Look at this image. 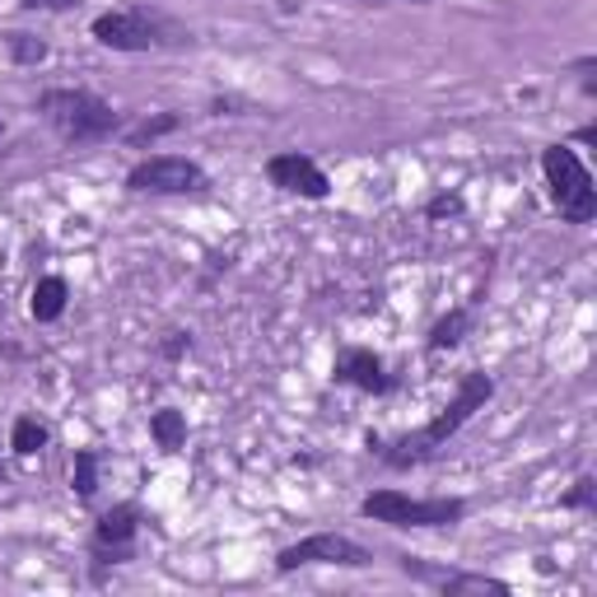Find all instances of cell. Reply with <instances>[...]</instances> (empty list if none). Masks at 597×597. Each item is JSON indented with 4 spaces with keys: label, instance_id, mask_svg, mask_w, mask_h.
Returning <instances> with one entry per match:
<instances>
[{
    "label": "cell",
    "instance_id": "13",
    "mask_svg": "<svg viewBox=\"0 0 597 597\" xmlns=\"http://www.w3.org/2000/svg\"><path fill=\"white\" fill-rule=\"evenodd\" d=\"M467 327H472V313H467V308H453V313L449 318H439L434 327H430V350H434V356H439V350H453L462 337H467Z\"/></svg>",
    "mask_w": 597,
    "mask_h": 597
},
{
    "label": "cell",
    "instance_id": "4",
    "mask_svg": "<svg viewBox=\"0 0 597 597\" xmlns=\"http://www.w3.org/2000/svg\"><path fill=\"white\" fill-rule=\"evenodd\" d=\"M542 173H546L550 196H556L565 225H588V219L597 215V187H593V173L584 168L579 154H574L569 145H546L542 150Z\"/></svg>",
    "mask_w": 597,
    "mask_h": 597
},
{
    "label": "cell",
    "instance_id": "20",
    "mask_svg": "<svg viewBox=\"0 0 597 597\" xmlns=\"http://www.w3.org/2000/svg\"><path fill=\"white\" fill-rule=\"evenodd\" d=\"M159 350H164V360H183L187 350H192V337H187V331H168Z\"/></svg>",
    "mask_w": 597,
    "mask_h": 597
},
{
    "label": "cell",
    "instance_id": "1",
    "mask_svg": "<svg viewBox=\"0 0 597 597\" xmlns=\"http://www.w3.org/2000/svg\"><path fill=\"white\" fill-rule=\"evenodd\" d=\"M491 397H495V379H491V373L467 369V373L457 379V397L430 420L425 430H415V434H406V439H397V444H383V439H373V434H369V449H379L383 462H388V467H397V472L420 467V462H430V457L444 449L462 425H467L476 411H485V402H491Z\"/></svg>",
    "mask_w": 597,
    "mask_h": 597
},
{
    "label": "cell",
    "instance_id": "17",
    "mask_svg": "<svg viewBox=\"0 0 597 597\" xmlns=\"http://www.w3.org/2000/svg\"><path fill=\"white\" fill-rule=\"evenodd\" d=\"M178 126H183L178 113H154L136 131H126V145H150V141H159V136H168V131H178Z\"/></svg>",
    "mask_w": 597,
    "mask_h": 597
},
{
    "label": "cell",
    "instance_id": "11",
    "mask_svg": "<svg viewBox=\"0 0 597 597\" xmlns=\"http://www.w3.org/2000/svg\"><path fill=\"white\" fill-rule=\"evenodd\" d=\"M65 299H71V285H65L61 276H42L38 285H33V318L38 322H56L61 313H65Z\"/></svg>",
    "mask_w": 597,
    "mask_h": 597
},
{
    "label": "cell",
    "instance_id": "16",
    "mask_svg": "<svg viewBox=\"0 0 597 597\" xmlns=\"http://www.w3.org/2000/svg\"><path fill=\"white\" fill-rule=\"evenodd\" d=\"M71 491H75L80 500H94V491H99V453H94V449H80V453H75Z\"/></svg>",
    "mask_w": 597,
    "mask_h": 597
},
{
    "label": "cell",
    "instance_id": "7",
    "mask_svg": "<svg viewBox=\"0 0 597 597\" xmlns=\"http://www.w3.org/2000/svg\"><path fill=\"white\" fill-rule=\"evenodd\" d=\"M303 565L364 569V565H373V556H369L360 542H350V537H341V533H313V537H303V542H295V546H285L280 556H276V569H280V574L303 569Z\"/></svg>",
    "mask_w": 597,
    "mask_h": 597
},
{
    "label": "cell",
    "instance_id": "3",
    "mask_svg": "<svg viewBox=\"0 0 597 597\" xmlns=\"http://www.w3.org/2000/svg\"><path fill=\"white\" fill-rule=\"evenodd\" d=\"M94 38L113 52H154V48H183L192 42L173 19L154 14L145 6H126V10H107L94 19Z\"/></svg>",
    "mask_w": 597,
    "mask_h": 597
},
{
    "label": "cell",
    "instance_id": "19",
    "mask_svg": "<svg viewBox=\"0 0 597 597\" xmlns=\"http://www.w3.org/2000/svg\"><path fill=\"white\" fill-rule=\"evenodd\" d=\"M593 504H597V485H593V476H579V481H574V491L560 495V508H593Z\"/></svg>",
    "mask_w": 597,
    "mask_h": 597
},
{
    "label": "cell",
    "instance_id": "12",
    "mask_svg": "<svg viewBox=\"0 0 597 597\" xmlns=\"http://www.w3.org/2000/svg\"><path fill=\"white\" fill-rule=\"evenodd\" d=\"M150 434H154V444H159L164 453H178L187 444V415L178 406H159L150 415Z\"/></svg>",
    "mask_w": 597,
    "mask_h": 597
},
{
    "label": "cell",
    "instance_id": "5",
    "mask_svg": "<svg viewBox=\"0 0 597 597\" xmlns=\"http://www.w3.org/2000/svg\"><path fill=\"white\" fill-rule=\"evenodd\" d=\"M360 514L373 523H388V527H453L467 518V500H411L402 491H373L364 495Z\"/></svg>",
    "mask_w": 597,
    "mask_h": 597
},
{
    "label": "cell",
    "instance_id": "14",
    "mask_svg": "<svg viewBox=\"0 0 597 597\" xmlns=\"http://www.w3.org/2000/svg\"><path fill=\"white\" fill-rule=\"evenodd\" d=\"M439 588L449 597H462V593H508L504 579H491V574H439Z\"/></svg>",
    "mask_w": 597,
    "mask_h": 597
},
{
    "label": "cell",
    "instance_id": "23",
    "mask_svg": "<svg viewBox=\"0 0 597 597\" xmlns=\"http://www.w3.org/2000/svg\"><path fill=\"white\" fill-rule=\"evenodd\" d=\"M0 136H6V122H0Z\"/></svg>",
    "mask_w": 597,
    "mask_h": 597
},
{
    "label": "cell",
    "instance_id": "2",
    "mask_svg": "<svg viewBox=\"0 0 597 597\" xmlns=\"http://www.w3.org/2000/svg\"><path fill=\"white\" fill-rule=\"evenodd\" d=\"M38 113L71 145H94L122 126V113L94 90H48V94H38Z\"/></svg>",
    "mask_w": 597,
    "mask_h": 597
},
{
    "label": "cell",
    "instance_id": "10",
    "mask_svg": "<svg viewBox=\"0 0 597 597\" xmlns=\"http://www.w3.org/2000/svg\"><path fill=\"white\" fill-rule=\"evenodd\" d=\"M331 379L346 383V388L373 392V397L392 392V379L383 373V360L373 356V350H364V346H346V350H337V364H331Z\"/></svg>",
    "mask_w": 597,
    "mask_h": 597
},
{
    "label": "cell",
    "instance_id": "22",
    "mask_svg": "<svg viewBox=\"0 0 597 597\" xmlns=\"http://www.w3.org/2000/svg\"><path fill=\"white\" fill-rule=\"evenodd\" d=\"M24 10H75L80 0H19Z\"/></svg>",
    "mask_w": 597,
    "mask_h": 597
},
{
    "label": "cell",
    "instance_id": "24",
    "mask_svg": "<svg viewBox=\"0 0 597 597\" xmlns=\"http://www.w3.org/2000/svg\"><path fill=\"white\" fill-rule=\"evenodd\" d=\"M415 6H425V0H415Z\"/></svg>",
    "mask_w": 597,
    "mask_h": 597
},
{
    "label": "cell",
    "instance_id": "15",
    "mask_svg": "<svg viewBox=\"0 0 597 597\" xmlns=\"http://www.w3.org/2000/svg\"><path fill=\"white\" fill-rule=\"evenodd\" d=\"M10 449H14L19 457L42 453V449H48V430H42L33 415H19V420H14V430H10Z\"/></svg>",
    "mask_w": 597,
    "mask_h": 597
},
{
    "label": "cell",
    "instance_id": "21",
    "mask_svg": "<svg viewBox=\"0 0 597 597\" xmlns=\"http://www.w3.org/2000/svg\"><path fill=\"white\" fill-rule=\"evenodd\" d=\"M430 219H449V215H462V196H434V202L425 206Z\"/></svg>",
    "mask_w": 597,
    "mask_h": 597
},
{
    "label": "cell",
    "instance_id": "8",
    "mask_svg": "<svg viewBox=\"0 0 597 597\" xmlns=\"http://www.w3.org/2000/svg\"><path fill=\"white\" fill-rule=\"evenodd\" d=\"M136 527H141V508L136 504H117L94 523V560L99 565H126L136 556Z\"/></svg>",
    "mask_w": 597,
    "mask_h": 597
},
{
    "label": "cell",
    "instance_id": "9",
    "mask_svg": "<svg viewBox=\"0 0 597 597\" xmlns=\"http://www.w3.org/2000/svg\"><path fill=\"white\" fill-rule=\"evenodd\" d=\"M267 178H271V187L290 192V196H303V202H327V196H331L327 173L308 159V154H299V150L271 154V159H267Z\"/></svg>",
    "mask_w": 597,
    "mask_h": 597
},
{
    "label": "cell",
    "instance_id": "18",
    "mask_svg": "<svg viewBox=\"0 0 597 597\" xmlns=\"http://www.w3.org/2000/svg\"><path fill=\"white\" fill-rule=\"evenodd\" d=\"M6 48L19 65H38V61H48V42H38L33 33H10L6 38Z\"/></svg>",
    "mask_w": 597,
    "mask_h": 597
},
{
    "label": "cell",
    "instance_id": "6",
    "mask_svg": "<svg viewBox=\"0 0 597 597\" xmlns=\"http://www.w3.org/2000/svg\"><path fill=\"white\" fill-rule=\"evenodd\" d=\"M126 187L141 196H187L206 187V168L196 159H183V154H154L126 173Z\"/></svg>",
    "mask_w": 597,
    "mask_h": 597
}]
</instances>
